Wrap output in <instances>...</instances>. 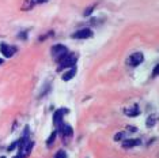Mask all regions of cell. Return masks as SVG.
Returning a JSON list of instances; mask_svg holds the SVG:
<instances>
[{
    "instance_id": "6da1fadb",
    "label": "cell",
    "mask_w": 159,
    "mask_h": 158,
    "mask_svg": "<svg viewBox=\"0 0 159 158\" xmlns=\"http://www.w3.org/2000/svg\"><path fill=\"white\" fill-rule=\"evenodd\" d=\"M31 149H33V142L29 141V139L25 136L22 141H19V156L20 158H26L29 154H30Z\"/></svg>"
},
{
    "instance_id": "7a4b0ae2",
    "label": "cell",
    "mask_w": 159,
    "mask_h": 158,
    "mask_svg": "<svg viewBox=\"0 0 159 158\" xmlns=\"http://www.w3.org/2000/svg\"><path fill=\"white\" fill-rule=\"evenodd\" d=\"M78 57L76 55H66L61 57L60 60V70H63V68H67V67H72L75 63H76Z\"/></svg>"
},
{
    "instance_id": "3957f363",
    "label": "cell",
    "mask_w": 159,
    "mask_h": 158,
    "mask_svg": "<svg viewBox=\"0 0 159 158\" xmlns=\"http://www.w3.org/2000/svg\"><path fill=\"white\" fill-rule=\"evenodd\" d=\"M67 55V48L64 45H55L52 48V56L56 60H61V57Z\"/></svg>"
},
{
    "instance_id": "277c9868",
    "label": "cell",
    "mask_w": 159,
    "mask_h": 158,
    "mask_svg": "<svg viewBox=\"0 0 159 158\" xmlns=\"http://www.w3.org/2000/svg\"><path fill=\"white\" fill-rule=\"evenodd\" d=\"M143 60H144V57H143V53H133V55H131V57L128 59V64L129 66H132V67H137L139 64H142L143 63Z\"/></svg>"
},
{
    "instance_id": "5b68a950",
    "label": "cell",
    "mask_w": 159,
    "mask_h": 158,
    "mask_svg": "<svg viewBox=\"0 0 159 158\" xmlns=\"http://www.w3.org/2000/svg\"><path fill=\"white\" fill-rule=\"evenodd\" d=\"M91 35H93V30H90V29H82V30H79L76 33L72 34V38L84 40V38H90Z\"/></svg>"
},
{
    "instance_id": "8992f818",
    "label": "cell",
    "mask_w": 159,
    "mask_h": 158,
    "mask_svg": "<svg viewBox=\"0 0 159 158\" xmlns=\"http://www.w3.org/2000/svg\"><path fill=\"white\" fill-rule=\"evenodd\" d=\"M0 52L3 53L4 57H11L14 53L16 52V48L15 46H11V45H7V44H2L0 45Z\"/></svg>"
},
{
    "instance_id": "52a82bcc",
    "label": "cell",
    "mask_w": 159,
    "mask_h": 158,
    "mask_svg": "<svg viewBox=\"0 0 159 158\" xmlns=\"http://www.w3.org/2000/svg\"><path fill=\"white\" fill-rule=\"evenodd\" d=\"M60 132H61V136H63L64 139H68L70 136L72 135V128L70 127V125H66V124H63L60 127Z\"/></svg>"
},
{
    "instance_id": "ba28073f",
    "label": "cell",
    "mask_w": 159,
    "mask_h": 158,
    "mask_svg": "<svg viewBox=\"0 0 159 158\" xmlns=\"http://www.w3.org/2000/svg\"><path fill=\"white\" fill-rule=\"evenodd\" d=\"M64 113H66V110H64V109H59V110H56V112H55V116H53V121H55L56 125H59L60 123H63L61 120H63Z\"/></svg>"
},
{
    "instance_id": "9c48e42d",
    "label": "cell",
    "mask_w": 159,
    "mask_h": 158,
    "mask_svg": "<svg viewBox=\"0 0 159 158\" xmlns=\"http://www.w3.org/2000/svg\"><path fill=\"white\" fill-rule=\"evenodd\" d=\"M136 145H140L139 139H128V141H124V149H131V147H135Z\"/></svg>"
},
{
    "instance_id": "30bf717a",
    "label": "cell",
    "mask_w": 159,
    "mask_h": 158,
    "mask_svg": "<svg viewBox=\"0 0 159 158\" xmlns=\"http://www.w3.org/2000/svg\"><path fill=\"white\" fill-rule=\"evenodd\" d=\"M76 75V68H72V70H70L68 72H66L63 75V81H66V82H68V81H71L72 78Z\"/></svg>"
},
{
    "instance_id": "8fae6325",
    "label": "cell",
    "mask_w": 159,
    "mask_h": 158,
    "mask_svg": "<svg viewBox=\"0 0 159 158\" xmlns=\"http://www.w3.org/2000/svg\"><path fill=\"white\" fill-rule=\"evenodd\" d=\"M125 113L128 114V116H131V117H135V116H137V114H139V106H137V105H133L132 109H126Z\"/></svg>"
},
{
    "instance_id": "7c38bea8",
    "label": "cell",
    "mask_w": 159,
    "mask_h": 158,
    "mask_svg": "<svg viewBox=\"0 0 159 158\" xmlns=\"http://www.w3.org/2000/svg\"><path fill=\"white\" fill-rule=\"evenodd\" d=\"M95 7H97V4L94 3V4H91L90 7H87V8L84 10V12H83V14H84V15H90V14H91V12L94 11V8H95Z\"/></svg>"
},
{
    "instance_id": "4fadbf2b",
    "label": "cell",
    "mask_w": 159,
    "mask_h": 158,
    "mask_svg": "<svg viewBox=\"0 0 159 158\" xmlns=\"http://www.w3.org/2000/svg\"><path fill=\"white\" fill-rule=\"evenodd\" d=\"M55 158H67V153L64 151V150H59V151L56 153Z\"/></svg>"
},
{
    "instance_id": "5bb4252c",
    "label": "cell",
    "mask_w": 159,
    "mask_h": 158,
    "mask_svg": "<svg viewBox=\"0 0 159 158\" xmlns=\"http://www.w3.org/2000/svg\"><path fill=\"white\" fill-rule=\"evenodd\" d=\"M56 134H57V132H52V135L49 136V139H48V141H46V145H48V146L52 145L53 141H55V139H56Z\"/></svg>"
},
{
    "instance_id": "9a60e30c",
    "label": "cell",
    "mask_w": 159,
    "mask_h": 158,
    "mask_svg": "<svg viewBox=\"0 0 159 158\" xmlns=\"http://www.w3.org/2000/svg\"><path fill=\"white\" fill-rule=\"evenodd\" d=\"M154 124H155V116L148 117V120H147V127H152Z\"/></svg>"
},
{
    "instance_id": "2e32d148",
    "label": "cell",
    "mask_w": 159,
    "mask_h": 158,
    "mask_svg": "<svg viewBox=\"0 0 159 158\" xmlns=\"http://www.w3.org/2000/svg\"><path fill=\"white\" fill-rule=\"evenodd\" d=\"M124 135H125L124 132H120V134H118V135H116V136H114V139H116V141H120L121 138H124Z\"/></svg>"
},
{
    "instance_id": "e0dca14e",
    "label": "cell",
    "mask_w": 159,
    "mask_h": 158,
    "mask_svg": "<svg viewBox=\"0 0 159 158\" xmlns=\"http://www.w3.org/2000/svg\"><path fill=\"white\" fill-rule=\"evenodd\" d=\"M157 74H158V66L155 67V70H154V74H152V77H157Z\"/></svg>"
},
{
    "instance_id": "ac0fdd59",
    "label": "cell",
    "mask_w": 159,
    "mask_h": 158,
    "mask_svg": "<svg viewBox=\"0 0 159 158\" xmlns=\"http://www.w3.org/2000/svg\"><path fill=\"white\" fill-rule=\"evenodd\" d=\"M2 63H3V60H2V59H0V64H2Z\"/></svg>"
},
{
    "instance_id": "d6986e66",
    "label": "cell",
    "mask_w": 159,
    "mask_h": 158,
    "mask_svg": "<svg viewBox=\"0 0 159 158\" xmlns=\"http://www.w3.org/2000/svg\"><path fill=\"white\" fill-rule=\"evenodd\" d=\"M15 158H20V157H19V156H16V157H15Z\"/></svg>"
},
{
    "instance_id": "ffe728a7",
    "label": "cell",
    "mask_w": 159,
    "mask_h": 158,
    "mask_svg": "<svg viewBox=\"0 0 159 158\" xmlns=\"http://www.w3.org/2000/svg\"><path fill=\"white\" fill-rule=\"evenodd\" d=\"M2 158H6V157H2Z\"/></svg>"
}]
</instances>
